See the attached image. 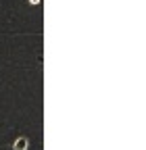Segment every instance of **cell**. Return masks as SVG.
I'll use <instances>...</instances> for the list:
<instances>
[{
	"label": "cell",
	"instance_id": "obj_1",
	"mask_svg": "<svg viewBox=\"0 0 146 150\" xmlns=\"http://www.w3.org/2000/svg\"><path fill=\"white\" fill-rule=\"evenodd\" d=\"M27 148H29V140H27L25 136L17 138V140H15V144H13V150H27Z\"/></svg>",
	"mask_w": 146,
	"mask_h": 150
},
{
	"label": "cell",
	"instance_id": "obj_2",
	"mask_svg": "<svg viewBox=\"0 0 146 150\" xmlns=\"http://www.w3.org/2000/svg\"><path fill=\"white\" fill-rule=\"evenodd\" d=\"M29 4H40V0H29Z\"/></svg>",
	"mask_w": 146,
	"mask_h": 150
}]
</instances>
